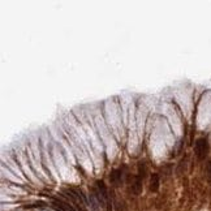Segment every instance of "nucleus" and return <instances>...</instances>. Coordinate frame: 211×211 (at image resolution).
Instances as JSON below:
<instances>
[{
  "mask_svg": "<svg viewBox=\"0 0 211 211\" xmlns=\"http://www.w3.org/2000/svg\"><path fill=\"white\" fill-rule=\"evenodd\" d=\"M65 195L70 199V202L76 206L78 211H86V199L83 197L82 192L80 189H76V188H69V189L64 190Z\"/></svg>",
  "mask_w": 211,
  "mask_h": 211,
  "instance_id": "1",
  "label": "nucleus"
},
{
  "mask_svg": "<svg viewBox=\"0 0 211 211\" xmlns=\"http://www.w3.org/2000/svg\"><path fill=\"white\" fill-rule=\"evenodd\" d=\"M194 150H195V154H197L198 159H203L206 155H207V151H208L207 141H206L205 138H199V140H197Z\"/></svg>",
  "mask_w": 211,
  "mask_h": 211,
  "instance_id": "2",
  "label": "nucleus"
},
{
  "mask_svg": "<svg viewBox=\"0 0 211 211\" xmlns=\"http://www.w3.org/2000/svg\"><path fill=\"white\" fill-rule=\"evenodd\" d=\"M52 206H54L57 211H77L72 205H69L68 202H65V201H63V199H59V198H54Z\"/></svg>",
  "mask_w": 211,
  "mask_h": 211,
  "instance_id": "3",
  "label": "nucleus"
},
{
  "mask_svg": "<svg viewBox=\"0 0 211 211\" xmlns=\"http://www.w3.org/2000/svg\"><path fill=\"white\" fill-rule=\"evenodd\" d=\"M89 203H90V210L91 211H99L100 208V202H99V198H98V194L95 192V188L90 190L89 193Z\"/></svg>",
  "mask_w": 211,
  "mask_h": 211,
  "instance_id": "4",
  "label": "nucleus"
},
{
  "mask_svg": "<svg viewBox=\"0 0 211 211\" xmlns=\"http://www.w3.org/2000/svg\"><path fill=\"white\" fill-rule=\"evenodd\" d=\"M159 184H160L159 175L158 173H154L153 176H151V180H150V190H151V192H158Z\"/></svg>",
  "mask_w": 211,
  "mask_h": 211,
  "instance_id": "5",
  "label": "nucleus"
},
{
  "mask_svg": "<svg viewBox=\"0 0 211 211\" xmlns=\"http://www.w3.org/2000/svg\"><path fill=\"white\" fill-rule=\"evenodd\" d=\"M142 179L143 177L141 175L135 176L134 184H133V192H134V194H140L141 190H142Z\"/></svg>",
  "mask_w": 211,
  "mask_h": 211,
  "instance_id": "6",
  "label": "nucleus"
},
{
  "mask_svg": "<svg viewBox=\"0 0 211 211\" xmlns=\"http://www.w3.org/2000/svg\"><path fill=\"white\" fill-rule=\"evenodd\" d=\"M109 180H111L112 184L117 185L120 181H121V172H120L119 169H115V171L111 173V176H109Z\"/></svg>",
  "mask_w": 211,
  "mask_h": 211,
  "instance_id": "7",
  "label": "nucleus"
},
{
  "mask_svg": "<svg viewBox=\"0 0 211 211\" xmlns=\"http://www.w3.org/2000/svg\"><path fill=\"white\" fill-rule=\"evenodd\" d=\"M206 173H207V177L211 180V160L207 163V166H206Z\"/></svg>",
  "mask_w": 211,
  "mask_h": 211,
  "instance_id": "8",
  "label": "nucleus"
}]
</instances>
